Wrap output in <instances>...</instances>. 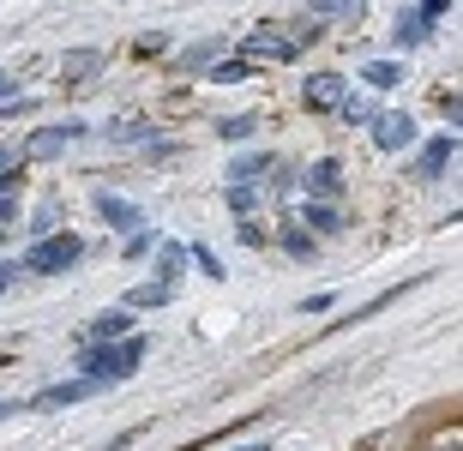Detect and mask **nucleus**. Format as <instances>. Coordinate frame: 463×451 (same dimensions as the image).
Instances as JSON below:
<instances>
[{
  "label": "nucleus",
  "instance_id": "nucleus-1",
  "mask_svg": "<svg viewBox=\"0 0 463 451\" xmlns=\"http://www.w3.org/2000/svg\"><path fill=\"white\" fill-rule=\"evenodd\" d=\"M145 337L138 331H127V337H115V343H79V373L97 385H120V380H133L138 367H145Z\"/></svg>",
  "mask_w": 463,
  "mask_h": 451
},
{
  "label": "nucleus",
  "instance_id": "nucleus-2",
  "mask_svg": "<svg viewBox=\"0 0 463 451\" xmlns=\"http://www.w3.org/2000/svg\"><path fill=\"white\" fill-rule=\"evenodd\" d=\"M85 259V241L72 235V229H54V235H36L31 253H24V277H61V271H72V265Z\"/></svg>",
  "mask_w": 463,
  "mask_h": 451
},
{
  "label": "nucleus",
  "instance_id": "nucleus-3",
  "mask_svg": "<svg viewBox=\"0 0 463 451\" xmlns=\"http://www.w3.org/2000/svg\"><path fill=\"white\" fill-rule=\"evenodd\" d=\"M301 54V36L289 24H253L241 36V61H295Z\"/></svg>",
  "mask_w": 463,
  "mask_h": 451
},
{
  "label": "nucleus",
  "instance_id": "nucleus-4",
  "mask_svg": "<svg viewBox=\"0 0 463 451\" xmlns=\"http://www.w3.org/2000/svg\"><path fill=\"white\" fill-rule=\"evenodd\" d=\"M367 139H373V151L397 156V151H410V145H415V121L403 115V108H379L373 121H367Z\"/></svg>",
  "mask_w": 463,
  "mask_h": 451
},
{
  "label": "nucleus",
  "instance_id": "nucleus-5",
  "mask_svg": "<svg viewBox=\"0 0 463 451\" xmlns=\"http://www.w3.org/2000/svg\"><path fill=\"white\" fill-rule=\"evenodd\" d=\"M85 139V121H61V127H36L31 139H24V156H61L67 145Z\"/></svg>",
  "mask_w": 463,
  "mask_h": 451
},
{
  "label": "nucleus",
  "instance_id": "nucleus-6",
  "mask_svg": "<svg viewBox=\"0 0 463 451\" xmlns=\"http://www.w3.org/2000/svg\"><path fill=\"white\" fill-rule=\"evenodd\" d=\"M301 193H307V199H344V163H337V156H319V163L301 174Z\"/></svg>",
  "mask_w": 463,
  "mask_h": 451
},
{
  "label": "nucleus",
  "instance_id": "nucleus-7",
  "mask_svg": "<svg viewBox=\"0 0 463 451\" xmlns=\"http://www.w3.org/2000/svg\"><path fill=\"white\" fill-rule=\"evenodd\" d=\"M127 331H133V307H103L85 331H79V343H115V337H127Z\"/></svg>",
  "mask_w": 463,
  "mask_h": 451
},
{
  "label": "nucleus",
  "instance_id": "nucleus-8",
  "mask_svg": "<svg viewBox=\"0 0 463 451\" xmlns=\"http://www.w3.org/2000/svg\"><path fill=\"white\" fill-rule=\"evenodd\" d=\"M446 163H458V133H439V139L421 145V156H415V174H421V181H439V174H446Z\"/></svg>",
  "mask_w": 463,
  "mask_h": 451
},
{
  "label": "nucleus",
  "instance_id": "nucleus-9",
  "mask_svg": "<svg viewBox=\"0 0 463 451\" xmlns=\"http://www.w3.org/2000/svg\"><path fill=\"white\" fill-rule=\"evenodd\" d=\"M344 90H349V85L337 79V72H307V85H301V103H307V108H319V115H331Z\"/></svg>",
  "mask_w": 463,
  "mask_h": 451
},
{
  "label": "nucleus",
  "instance_id": "nucleus-10",
  "mask_svg": "<svg viewBox=\"0 0 463 451\" xmlns=\"http://www.w3.org/2000/svg\"><path fill=\"white\" fill-rule=\"evenodd\" d=\"M181 277H187V241H156V283L163 289H181Z\"/></svg>",
  "mask_w": 463,
  "mask_h": 451
},
{
  "label": "nucleus",
  "instance_id": "nucleus-11",
  "mask_svg": "<svg viewBox=\"0 0 463 451\" xmlns=\"http://www.w3.org/2000/svg\"><path fill=\"white\" fill-rule=\"evenodd\" d=\"M90 391H97V380H85V373H79V380H61V385H49L43 398H31V409H67V403L90 398Z\"/></svg>",
  "mask_w": 463,
  "mask_h": 451
},
{
  "label": "nucleus",
  "instance_id": "nucleus-12",
  "mask_svg": "<svg viewBox=\"0 0 463 451\" xmlns=\"http://www.w3.org/2000/svg\"><path fill=\"white\" fill-rule=\"evenodd\" d=\"M301 223H307L313 235H337L349 217L337 211V199H307V205H301Z\"/></svg>",
  "mask_w": 463,
  "mask_h": 451
},
{
  "label": "nucleus",
  "instance_id": "nucleus-13",
  "mask_svg": "<svg viewBox=\"0 0 463 451\" xmlns=\"http://www.w3.org/2000/svg\"><path fill=\"white\" fill-rule=\"evenodd\" d=\"M90 205H97V217H103L109 229H127V235L138 229V205H127V199H115V193H97Z\"/></svg>",
  "mask_w": 463,
  "mask_h": 451
},
{
  "label": "nucleus",
  "instance_id": "nucleus-14",
  "mask_svg": "<svg viewBox=\"0 0 463 451\" xmlns=\"http://www.w3.org/2000/svg\"><path fill=\"white\" fill-rule=\"evenodd\" d=\"M271 241H283L289 259H313V253H319V235H313L307 223H283V235H271Z\"/></svg>",
  "mask_w": 463,
  "mask_h": 451
},
{
  "label": "nucleus",
  "instance_id": "nucleus-15",
  "mask_svg": "<svg viewBox=\"0 0 463 451\" xmlns=\"http://www.w3.org/2000/svg\"><path fill=\"white\" fill-rule=\"evenodd\" d=\"M103 61H109L103 49H72L67 61H61V79H67V85H72V79H97V72H103Z\"/></svg>",
  "mask_w": 463,
  "mask_h": 451
},
{
  "label": "nucleus",
  "instance_id": "nucleus-16",
  "mask_svg": "<svg viewBox=\"0 0 463 451\" xmlns=\"http://www.w3.org/2000/svg\"><path fill=\"white\" fill-rule=\"evenodd\" d=\"M392 36H397V49H421L433 36V24L421 13H397V24H392Z\"/></svg>",
  "mask_w": 463,
  "mask_h": 451
},
{
  "label": "nucleus",
  "instance_id": "nucleus-17",
  "mask_svg": "<svg viewBox=\"0 0 463 451\" xmlns=\"http://www.w3.org/2000/svg\"><path fill=\"white\" fill-rule=\"evenodd\" d=\"M331 115H337V121H344V127H367V121H373V115H379V108H373V97H355V90H344Z\"/></svg>",
  "mask_w": 463,
  "mask_h": 451
},
{
  "label": "nucleus",
  "instance_id": "nucleus-18",
  "mask_svg": "<svg viewBox=\"0 0 463 451\" xmlns=\"http://www.w3.org/2000/svg\"><path fill=\"white\" fill-rule=\"evenodd\" d=\"M229 211H235V217H253L259 205H265V187H259V181H229Z\"/></svg>",
  "mask_w": 463,
  "mask_h": 451
},
{
  "label": "nucleus",
  "instance_id": "nucleus-19",
  "mask_svg": "<svg viewBox=\"0 0 463 451\" xmlns=\"http://www.w3.org/2000/svg\"><path fill=\"white\" fill-rule=\"evenodd\" d=\"M223 49H229L223 36H205V42H193V49L181 54V67H187V72H205V67H217V61H223Z\"/></svg>",
  "mask_w": 463,
  "mask_h": 451
},
{
  "label": "nucleus",
  "instance_id": "nucleus-20",
  "mask_svg": "<svg viewBox=\"0 0 463 451\" xmlns=\"http://www.w3.org/2000/svg\"><path fill=\"white\" fill-rule=\"evenodd\" d=\"M277 156L271 151H241L235 163H229V181H265V169H271Z\"/></svg>",
  "mask_w": 463,
  "mask_h": 451
},
{
  "label": "nucleus",
  "instance_id": "nucleus-21",
  "mask_svg": "<svg viewBox=\"0 0 463 451\" xmlns=\"http://www.w3.org/2000/svg\"><path fill=\"white\" fill-rule=\"evenodd\" d=\"M361 79H367L373 90H397V85H403V67H397V61H367Z\"/></svg>",
  "mask_w": 463,
  "mask_h": 451
},
{
  "label": "nucleus",
  "instance_id": "nucleus-22",
  "mask_svg": "<svg viewBox=\"0 0 463 451\" xmlns=\"http://www.w3.org/2000/svg\"><path fill=\"white\" fill-rule=\"evenodd\" d=\"M265 181H271V193H265V199H295V193H301V174H295L289 163H271V169H265Z\"/></svg>",
  "mask_w": 463,
  "mask_h": 451
},
{
  "label": "nucleus",
  "instance_id": "nucleus-23",
  "mask_svg": "<svg viewBox=\"0 0 463 451\" xmlns=\"http://www.w3.org/2000/svg\"><path fill=\"white\" fill-rule=\"evenodd\" d=\"M307 18H361V0H307Z\"/></svg>",
  "mask_w": 463,
  "mask_h": 451
},
{
  "label": "nucleus",
  "instance_id": "nucleus-24",
  "mask_svg": "<svg viewBox=\"0 0 463 451\" xmlns=\"http://www.w3.org/2000/svg\"><path fill=\"white\" fill-rule=\"evenodd\" d=\"M18 181H24V151L0 145V187H18Z\"/></svg>",
  "mask_w": 463,
  "mask_h": 451
},
{
  "label": "nucleus",
  "instance_id": "nucleus-25",
  "mask_svg": "<svg viewBox=\"0 0 463 451\" xmlns=\"http://www.w3.org/2000/svg\"><path fill=\"white\" fill-rule=\"evenodd\" d=\"M253 133H259V115H229V121H217V139H229V145L253 139Z\"/></svg>",
  "mask_w": 463,
  "mask_h": 451
},
{
  "label": "nucleus",
  "instance_id": "nucleus-26",
  "mask_svg": "<svg viewBox=\"0 0 463 451\" xmlns=\"http://www.w3.org/2000/svg\"><path fill=\"white\" fill-rule=\"evenodd\" d=\"M187 265H193V271H205L211 283H223V259H217L211 247H187Z\"/></svg>",
  "mask_w": 463,
  "mask_h": 451
},
{
  "label": "nucleus",
  "instance_id": "nucleus-27",
  "mask_svg": "<svg viewBox=\"0 0 463 451\" xmlns=\"http://www.w3.org/2000/svg\"><path fill=\"white\" fill-rule=\"evenodd\" d=\"M175 296V289H163V283H138V289H133V296H127V307H163V301H169Z\"/></svg>",
  "mask_w": 463,
  "mask_h": 451
},
{
  "label": "nucleus",
  "instance_id": "nucleus-28",
  "mask_svg": "<svg viewBox=\"0 0 463 451\" xmlns=\"http://www.w3.org/2000/svg\"><path fill=\"white\" fill-rule=\"evenodd\" d=\"M156 241H163V235H151V229H133L120 253H127V259H151V253H156Z\"/></svg>",
  "mask_w": 463,
  "mask_h": 451
},
{
  "label": "nucleus",
  "instance_id": "nucleus-29",
  "mask_svg": "<svg viewBox=\"0 0 463 451\" xmlns=\"http://www.w3.org/2000/svg\"><path fill=\"white\" fill-rule=\"evenodd\" d=\"M31 229H36V235H54V229H61V199H43L36 217H31Z\"/></svg>",
  "mask_w": 463,
  "mask_h": 451
},
{
  "label": "nucleus",
  "instance_id": "nucleus-30",
  "mask_svg": "<svg viewBox=\"0 0 463 451\" xmlns=\"http://www.w3.org/2000/svg\"><path fill=\"white\" fill-rule=\"evenodd\" d=\"M247 72H253V61H217V67H211V79H217V85H241Z\"/></svg>",
  "mask_w": 463,
  "mask_h": 451
},
{
  "label": "nucleus",
  "instance_id": "nucleus-31",
  "mask_svg": "<svg viewBox=\"0 0 463 451\" xmlns=\"http://www.w3.org/2000/svg\"><path fill=\"white\" fill-rule=\"evenodd\" d=\"M241 247H253V253H259V247H271V229L259 223V217H241Z\"/></svg>",
  "mask_w": 463,
  "mask_h": 451
},
{
  "label": "nucleus",
  "instance_id": "nucleus-32",
  "mask_svg": "<svg viewBox=\"0 0 463 451\" xmlns=\"http://www.w3.org/2000/svg\"><path fill=\"white\" fill-rule=\"evenodd\" d=\"M145 133H151V127H145V121H133V115L109 121V139H138V145H145Z\"/></svg>",
  "mask_w": 463,
  "mask_h": 451
},
{
  "label": "nucleus",
  "instance_id": "nucleus-33",
  "mask_svg": "<svg viewBox=\"0 0 463 451\" xmlns=\"http://www.w3.org/2000/svg\"><path fill=\"white\" fill-rule=\"evenodd\" d=\"M433 103H439V115H446V121H451V133H458V85H439V90H433Z\"/></svg>",
  "mask_w": 463,
  "mask_h": 451
},
{
  "label": "nucleus",
  "instance_id": "nucleus-34",
  "mask_svg": "<svg viewBox=\"0 0 463 451\" xmlns=\"http://www.w3.org/2000/svg\"><path fill=\"white\" fill-rule=\"evenodd\" d=\"M18 187H24V181H18ZM18 187H0V229L18 223Z\"/></svg>",
  "mask_w": 463,
  "mask_h": 451
},
{
  "label": "nucleus",
  "instance_id": "nucleus-35",
  "mask_svg": "<svg viewBox=\"0 0 463 451\" xmlns=\"http://www.w3.org/2000/svg\"><path fill=\"white\" fill-rule=\"evenodd\" d=\"M133 54H145V61H156V54H169V36H138Z\"/></svg>",
  "mask_w": 463,
  "mask_h": 451
},
{
  "label": "nucleus",
  "instance_id": "nucleus-36",
  "mask_svg": "<svg viewBox=\"0 0 463 451\" xmlns=\"http://www.w3.org/2000/svg\"><path fill=\"white\" fill-rule=\"evenodd\" d=\"M301 307H307V313H326V307H337V289H313V296L301 301Z\"/></svg>",
  "mask_w": 463,
  "mask_h": 451
},
{
  "label": "nucleus",
  "instance_id": "nucleus-37",
  "mask_svg": "<svg viewBox=\"0 0 463 451\" xmlns=\"http://www.w3.org/2000/svg\"><path fill=\"white\" fill-rule=\"evenodd\" d=\"M31 103H36V97H6V103H0V115H6V121H18V115H31Z\"/></svg>",
  "mask_w": 463,
  "mask_h": 451
},
{
  "label": "nucleus",
  "instance_id": "nucleus-38",
  "mask_svg": "<svg viewBox=\"0 0 463 451\" xmlns=\"http://www.w3.org/2000/svg\"><path fill=\"white\" fill-rule=\"evenodd\" d=\"M415 13H421V18H428V24H433V18H446V13H451V0H421Z\"/></svg>",
  "mask_w": 463,
  "mask_h": 451
},
{
  "label": "nucleus",
  "instance_id": "nucleus-39",
  "mask_svg": "<svg viewBox=\"0 0 463 451\" xmlns=\"http://www.w3.org/2000/svg\"><path fill=\"white\" fill-rule=\"evenodd\" d=\"M6 97H18V85H13V72L0 67V103H6Z\"/></svg>",
  "mask_w": 463,
  "mask_h": 451
},
{
  "label": "nucleus",
  "instance_id": "nucleus-40",
  "mask_svg": "<svg viewBox=\"0 0 463 451\" xmlns=\"http://www.w3.org/2000/svg\"><path fill=\"white\" fill-rule=\"evenodd\" d=\"M235 451H265V439H259V446H235Z\"/></svg>",
  "mask_w": 463,
  "mask_h": 451
}]
</instances>
